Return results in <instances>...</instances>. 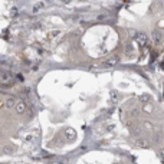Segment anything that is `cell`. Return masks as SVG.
<instances>
[{"instance_id": "obj_6", "label": "cell", "mask_w": 164, "mask_h": 164, "mask_svg": "<svg viewBox=\"0 0 164 164\" xmlns=\"http://www.w3.org/2000/svg\"><path fill=\"white\" fill-rule=\"evenodd\" d=\"M3 151H5L6 154H10V153H13V147H9V145H7V147L3 148Z\"/></svg>"}, {"instance_id": "obj_7", "label": "cell", "mask_w": 164, "mask_h": 164, "mask_svg": "<svg viewBox=\"0 0 164 164\" xmlns=\"http://www.w3.org/2000/svg\"><path fill=\"white\" fill-rule=\"evenodd\" d=\"M105 17H107V15H102V16H99L98 19H99V20H102V19H105Z\"/></svg>"}, {"instance_id": "obj_3", "label": "cell", "mask_w": 164, "mask_h": 164, "mask_svg": "<svg viewBox=\"0 0 164 164\" xmlns=\"http://www.w3.org/2000/svg\"><path fill=\"white\" fill-rule=\"evenodd\" d=\"M15 105H16V99L13 98V97H9V98L5 101V107L6 108H15Z\"/></svg>"}, {"instance_id": "obj_5", "label": "cell", "mask_w": 164, "mask_h": 164, "mask_svg": "<svg viewBox=\"0 0 164 164\" xmlns=\"http://www.w3.org/2000/svg\"><path fill=\"white\" fill-rule=\"evenodd\" d=\"M138 39V42L140 43H145V40H147V36H145V33H138V36H135Z\"/></svg>"}, {"instance_id": "obj_2", "label": "cell", "mask_w": 164, "mask_h": 164, "mask_svg": "<svg viewBox=\"0 0 164 164\" xmlns=\"http://www.w3.org/2000/svg\"><path fill=\"white\" fill-rule=\"evenodd\" d=\"M153 39L157 45L163 42V35H161V32L160 30H153Z\"/></svg>"}, {"instance_id": "obj_4", "label": "cell", "mask_w": 164, "mask_h": 164, "mask_svg": "<svg viewBox=\"0 0 164 164\" xmlns=\"http://www.w3.org/2000/svg\"><path fill=\"white\" fill-rule=\"evenodd\" d=\"M118 62H120V58H118V56H112V58H111V59H109L107 63H108L109 66H112V65H117Z\"/></svg>"}, {"instance_id": "obj_1", "label": "cell", "mask_w": 164, "mask_h": 164, "mask_svg": "<svg viewBox=\"0 0 164 164\" xmlns=\"http://www.w3.org/2000/svg\"><path fill=\"white\" fill-rule=\"evenodd\" d=\"M15 108H16L17 114H23V112L26 111V102H23V101H20V102H16Z\"/></svg>"}]
</instances>
